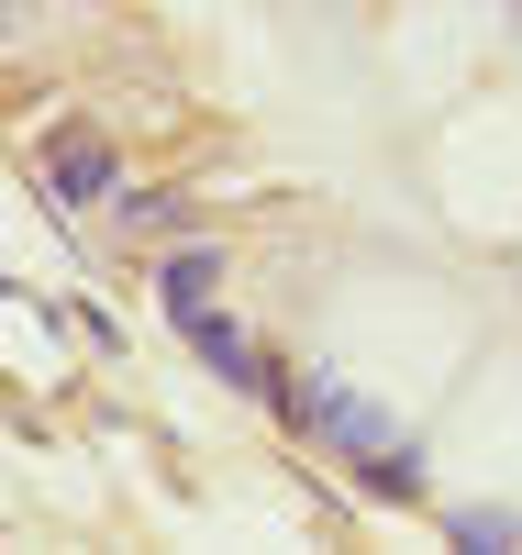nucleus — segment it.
Here are the masks:
<instances>
[{
	"mask_svg": "<svg viewBox=\"0 0 522 555\" xmlns=\"http://www.w3.org/2000/svg\"><path fill=\"white\" fill-rule=\"evenodd\" d=\"M178 334H189V345H201V356L222 366V378H233V389H278V378H267V356H256L245 334H233V322H222L212 300H201V311H178Z\"/></svg>",
	"mask_w": 522,
	"mask_h": 555,
	"instance_id": "obj_2",
	"label": "nucleus"
},
{
	"mask_svg": "<svg viewBox=\"0 0 522 555\" xmlns=\"http://www.w3.org/2000/svg\"><path fill=\"white\" fill-rule=\"evenodd\" d=\"M44 201H56V211L112 201V145H101V133H56V145H44Z\"/></svg>",
	"mask_w": 522,
	"mask_h": 555,
	"instance_id": "obj_1",
	"label": "nucleus"
},
{
	"mask_svg": "<svg viewBox=\"0 0 522 555\" xmlns=\"http://www.w3.org/2000/svg\"><path fill=\"white\" fill-rule=\"evenodd\" d=\"M212 278H222V256H212V245H189V256L156 267V289H167V311H201V300H212Z\"/></svg>",
	"mask_w": 522,
	"mask_h": 555,
	"instance_id": "obj_3",
	"label": "nucleus"
}]
</instances>
